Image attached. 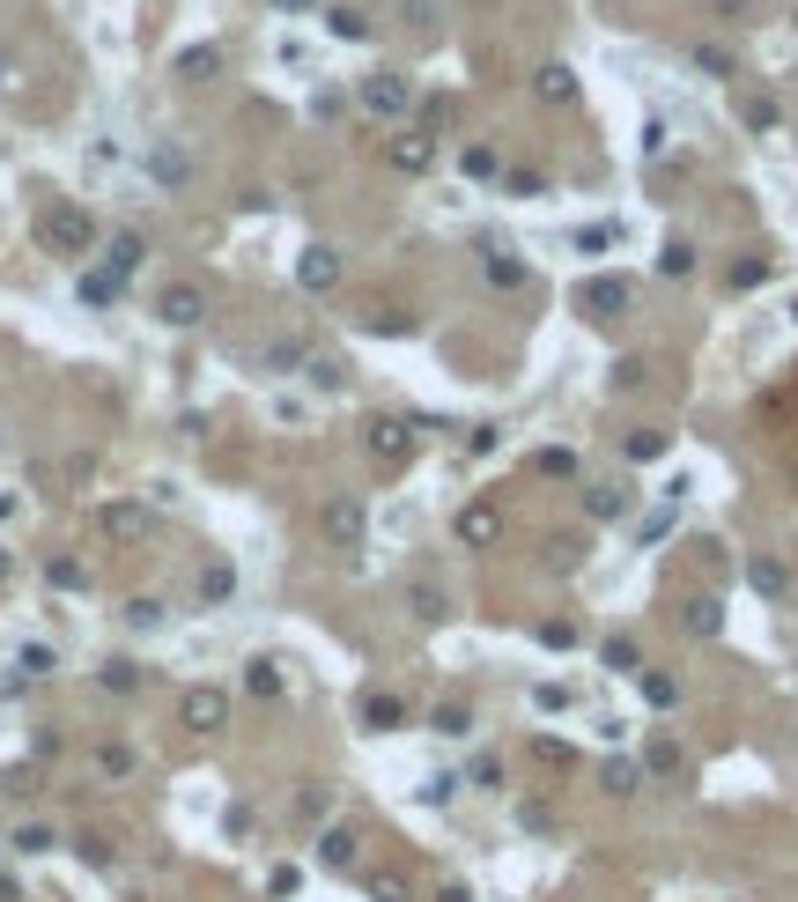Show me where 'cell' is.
<instances>
[{
  "mask_svg": "<svg viewBox=\"0 0 798 902\" xmlns=\"http://www.w3.org/2000/svg\"><path fill=\"white\" fill-rule=\"evenodd\" d=\"M200 311H207V296H200V289H185V281L156 296V318H163V326H200Z\"/></svg>",
  "mask_w": 798,
  "mask_h": 902,
  "instance_id": "6da1fadb",
  "label": "cell"
},
{
  "mask_svg": "<svg viewBox=\"0 0 798 902\" xmlns=\"http://www.w3.org/2000/svg\"><path fill=\"white\" fill-rule=\"evenodd\" d=\"M363 97H370V111H385V119H392V111H407V74H385V67H377L370 82H363Z\"/></svg>",
  "mask_w": 798,
  "mask_h": 902,
  "instance_id": "7a4b0ae2",
  "label": "cell"
},
{
  "mask_svg": "<svg viewBox=\"0 0 798 902\" xmlns=\"http://www.w3.org/2000/svg\"><path fill=\"white\" fill-rule=\"evenodd\" d=\"M296 274H303V289H333V281H340V252H326V244H311Z\"/></svg>",
  "mask_w": 798,
  "mask_h": 902,
  "instance_id": "3957f363",
  "label": "cell"
},
{
  "mask_svg": "<svg viewBox=\"0 0 798 902\" xmlns=\"http://www.w3.org/2000/svg\"><path fill=\"white\" fill-rule=\"evenodd\" d=\"M185 725H193V732H215V725H222V688H193V695H185Z\"/></svg>",
  "mask_w": 798,
  "mask_h": 902,
  "instance_id": "277c9868",
  "label": "cell"
},
{
  "mask_svg": "<svg viewBox=\"0 0 798 902\" xmlns=\"http://www.w3.org/2000/svg\"><path fill=\"white\" fill-rule=\"evenodd\" d=\"M148 171H156V185H170V193H178V185H185V171H193V163H185V148L178 141H156V156H148Z\"/></svg>",
  "mask_w": 798,
  "mask_h": 902,
  "instance_id": "5b68a950",
  "label": "cell"
},
{
  "mask_svg": "<svg viewBox=\"0 0 798 902\" xmlns=\"http://www.w3.org/2000/svg\"><path fill=\"white\" fill-rule=\"evenodd\" d=\"M45 237H52V244H67V252H82V244H89V222L60 208V215H52V222H45Z\"/></svg>",
  "mask_w": 798,
  "mask_h": 902,
  "instance_id": "8992f818",
  "label": "cell"
},
{
  "mask_svg": "<svg viewBox=\"0 0 798 902\" xmlns=\"http://www.w3.org/2000/svg\"><path fill=\"white\" fill-rule=\"evenodd\" d=\"M318 23H326V37H370V15L363 8H326Z\"/></svg>",
  "mask_w": 798,
  "mask_h": 902,
  "instance_id": "52a82bcc",
  "label": "cell"
},
{
  "mask_svg": "<svg viewBox=\"0 0 798 902\" xmlns=\"http://www.w3.org/2000/svg\"><path fill=\"white\" fill-rule=\"evenodd\" d=\"M370 444H377V459H407V451H414V437H407L399 422H377V429H370Z\"/></svg>",
  "mask_w": 798,
  "mask_h": 902,
  "instance_id": "ba28073f",
  "label": "cell"
},
{
  "mask_svg": "<svg viewBox=\"0 0 798 902\" xmlns=\"http://www.w3.org/2000/svg\"><path fill=\"white\" fill-rule=\"evenodd\" d=\"M326 533H333V540H363V511H355V503H333V511H326Z\"/></svg>",
  "mask_w": 798,
  "mask_h": 902,
  "instance_id": "9c48e42d",
  "label": "cell"
},
{
  "mask_svg": "<svg viewBox=\"0 0 798 902\" xmlns=\"http://www.w3.org/2000/svg\"><path fill=\"white\" fill-rule=\"evenodd\" d=\"M540 97L569 104V97H577V74H569V67H540Z\"/></svg>",
  "mask_w": 798,
  "mask_h": 902,
  "instance_id": "30bf717a",
  "label": "cell"
},
{
  "mask_svg": "<svg viewBox=\"0 0 798 902\" xmlns=\"http://www.w3.org/2000/svg\"><path fill=\"white\" fill-rule=\"evenodd\" d=\"M392 163H399V171H422V163H429V134H407V141L392 148Z\"/></svg>",
  "mask_w": 798,
  "mask_h": 902,
  "instance_id": "8fae6325",
  "label": "cell"
},
{
  "mask_svg": "<svg viewBox=\"0 0 798 902\" xmlns=\"http://www.w3.org/2000/svg\"><path fill=\"white\" fill-rule=\"evenodd\" d=\"M318 858H326V866H355V836H348V829H333L326 843H318Z\"/></svg>",
  "mask_w": 798,
  "mask_h": 902,
  "instance_id": "7c38bea8",
  "label": "cell"
},
{
  "mask_svg": "<svg viewBox=\"0 0 798 902\" xmlns=\"http://www.w3.org/2000/svg\"><path fill=\"white\" fill-rule=\"evenodd\" d=\"M215 60H222V52H215V45H193V52H185V60H178V74H185V82H200V74H207V67H215Z\"/></svg>",
  "mask_w": 798,
  "mask_h": 902,
  "instance_id": "4fadbf2b",
  "label": "cell"
},
{
  "mask_svg": "<svg viewBox=\"0 0 798 902\" xmlns=\"http://www.w3.org/2000/svg\"><path fill=\"white\" fill-rule=\"evenodd\" d=\"M363 718H370V732H392L399 718H407V710H399V703H392V695H377V703L363 710Z\"/></svg>",
  "mask_w": 798,
  "mask_h": 902,
  "instance_id": "5bb4252c",
  "label": "cell"
},
{
  "mask_svg": "<svg viewBox=\"0 0 798 902\" xmlns=\"http://www.w3.org/2000/svg\"><path fill=\"white\" fill-rule=\"evenodd\" d=\"M104 525H111V533H148V518L133 511V503H119V511H104Z\"/></svg>",
  "mask_w": 798,
  "mask_h": 902,
  "instance_id": "9a60e30c",
  "label": "cell"
},
{
  "mask_svg": "<svg viewBox=\"0 0 798 902\" xmlns=\"http://www.w3.org/2000/svg\"><path fill=\"white\" fill-rule=\"evenodd\" d=\"M459 533H466V540H488V533H496V511H466Z\"/></svg>",
  "mask_w": 798,
  "mask_h": 902,
  "instance_id": "2e32d148",
  "label": "cell"
},
{
  "mask_svg": "<svg viewBox=\"0 0 798 902\" xmlns=\"http://www.w3.org/2000/svg\"><path fill=\"white\" fill-rule=\"evenodd\" d=\"M111 267H119V274L141 267V237H119V244H111Z\"/></svg>",
  "mask_w": 798,
  "mask_h": 902,
  "instance_id": "e0dca14e",
  "label": "cell"
},
{
  "mask_svg": "<svg viewBox=\"0 0 798 902\" xmlns=\"http://www.w3.org/2000/svg\"><path fill=\"white\" fill-rule=\"evenodd\" d=\"M695 60H702V67H710V74H732V52H725V45H702V52H695Z\"/></svg>",
  "mask_w": 798,
  "mask_h": 902,
  "instance_id": "ac0fdd59",
  "label": "cell"
},
{
  "mask_svg": "<svg viewBox=\"0 0 798 902\" xmlns=\"http://www.w3.org/2000/svg\"><path fill=\"white\" fill-rule=\"evenodd\" d=\"M252 688H259V695H274V688H281V681H274V659H252Z\"/></svg>",
  "mask_w": 798,
  "mask_h": 902,
  "instance_id": "d6986e66",
  "label": "cell"
},
{
  "mask_svg": "<svg viewBox=\"0 0 798 902\" xmlns=\"http://www.w3.org/2000/svg\"><path fill=\"white\" fill-rule=\"evenodd\" d=\"M274 8H281V15H311L318 0H274Z\"/></svg>",
  "mask_w": 798,
  "mask_h": 902,
  "instance_id": "ffe728a7",
  "label": "cell"
},
{
  "mask_svg": "<svg viewBox=\"0 0 798 902\" xmlns=\"http://www.w3.org/2000/svg\"><path fill=\"white\" fill-rule=\"evenodd\" d=\"M0 89H8V60H0Z\"/></svg>",
  "mask_w": 798,
  "mask_h": 902,
  "instance_id": "44dd1931",
  "label": "cell"
},
{
  "mask_svg": "<svg viewBox=\"0 0 798 902\" xmlns=\"http://www.w3.org/2000/svg\"><path fill=\"white\" fill-rule=\"evenodd\" d=\"M0 577H8V555H0Z\"/></svg>",
  "mask_w": 798,
  "mask_h": 902,
  "instance_id": "7402d4cb",
  "label": "cell"
}]
</instances>
